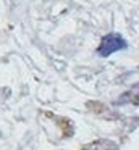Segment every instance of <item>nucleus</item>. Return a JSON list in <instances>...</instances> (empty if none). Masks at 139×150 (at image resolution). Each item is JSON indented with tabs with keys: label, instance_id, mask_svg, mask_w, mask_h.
Returning a JSON list of instances; mask_svg holds the SVG:
<instances>
[{
	"label": "nucleus",
	"instance_id": "1",
	"mask_svg": "<svg viewBox=\"0 0 139 150\" xmlns=\"http://www.w3.org/2000/svg\"><path fill=\"white\" fill-rule=\"evenodd\" d=\"M128 49V42L125 40V37L118 33H110L107 36L102 37L99 47H97V53L103 58L113 55L116 52H121V50Z\"/></svg>",
	"mask_w": 139,
	"mask_h": 150
}]
</instances>
